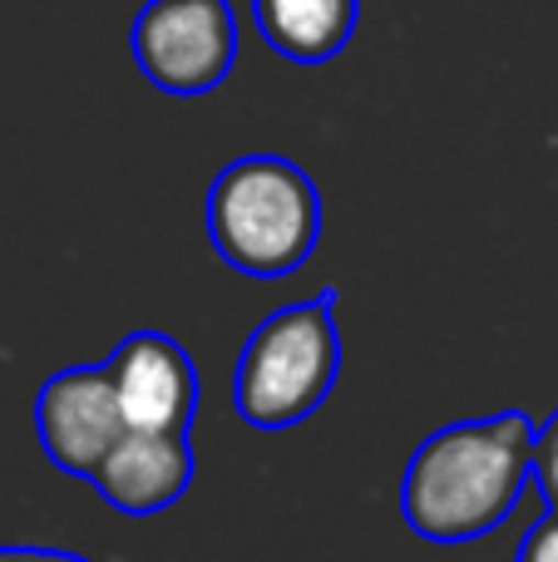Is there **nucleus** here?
<instances>
[{
    "label": "nucleus",
    "instance_id": "f257e3e1",
    "mask_svg": "<svg viewBox=\"0 0 558 562\" xmlns=\"http://www.w3.org/2000/svg\"><path fill=\"white\" fill-rule=\"evenodd\" d=\"M534 425L524 409L460 419L415 445L401 479V518L425 543H475L514 514L534 479Z\"/></svg>",
    "mask_w": 558,
    "mask_h": 562
},
{
    "label": "nucleus",
    "instance_id": "f03ea898",
    "mask_svg": "<svg viewBox=\"0 0 558 562\" xmlns=\"http://www.w3.org/2000/svg\"><path fill=\"white\" fill-rule=\"evenodd\" d=\"M208 237L233 272L292 277L322 243V193L282 154L233 158L208 188Z\"/></svg>",
    "mask_w": 558,
    "mask_h": 562
},
{
    "label": "nucleus",
    "instance_id": "7ed1b4c3",
    "mask_svg": "<svg viewBox=\"0 0 558 562\" xmlns=\"http://www.w3.org/2000/svg\"><path fill=\"white\" fill-rule=\"evenodd\" d=\"M336 370L342 330L332 291H322L316 301H297L257 321L233 370V405L253 429H292L326 405Z\"/></svg>",
    "mask_w": 558,
    "mask_h": 562
},
{
    "label": "nucleus",
    "instance_id": "20e7f679",
    "mask_svg": "<svg viewBox=\"0 0 558 562\" xmlns=\"http://www.w3.org/2000/svg\"><path fill=\"white\" fill-rule=\"evenodd\" d=\"M134 65L178 99L213 94L237 59V20L227 0H148L134 20Z\"/></svg>",
    "mask_w": 558,
    "mask_h": 562
},
{
    "label": "nucleus",
    "instance_id": "39448f33",
    "mask_svg": "<svg viewBox=\"0 0 558 562\" xmlns=\"http://www.w3.org/2000/svg\"><path fill=\"white\" fill-rule=\"evenodd\" d=\"M124 409H119L109 366H69L49 375L35 395V435L49 464L75 479H89L99 459L124 435Z\"/></svg>",
    "mask_w": 558,
    "mask_h": 562
},
{
    "label": "nucleus",
    "instance_id": "423d86ee",
    "mask_svg": "<svg viewBox=\"0 0 558 562\" xmlns=\"http://www.w3.org/2000/svg\"><path fill=\"white\" fill-rule=\"evenodd\" d=\"M129 429H193L198 370L164 330H134L104 360Z\"/></svg>",
    "mask_w": 558,
    "mask_h": 562
},
{
    "label": "nucleus",
    "instance_id": "0eeeda50",
    "mask_svg": "<svg viewBox=\"0 0 558 562\" xmlns=\"http://www.w3.org/2000/svg\"><path fill=\"white\" fill-rule=\"evenodd\" d=\"M109 508L148 518L174 508L193 484V445L188 429H124L119 445L89 474Z\"/></svg>",
    "mask_w": 558,
    "mask_h": 562
},
{
    "label": "nucleus",
    "instance_id": "6e6552de",
    "mask_svg": "<svg viewBox=\"0 0 558 562\" xmlns=\"http://www.w3.org/2000/svg\"><path fill=\"white\" fill-rule=\"evenodd\" d=\"M253 20L282 59L326 65L356 35L361 0H253Z\"/></svg>",
    "mask_w": 558,
    "mask_h": 562
},
{
    "label": "nucleus",
    "instance_id": "1a4fd4ad",
    "mask_svg": "<svg viewBox=\"0 0 558 562\" xmlns=\"http://www.w3.org/2000/svg\"><path fill=\"white\" fill-rule=\"evenodd\" d=\"M534 484H539L544 504L558 508V409L534 435Z\"/></svg>",
    "mask_w": 558,
    "mask_h": 562
},
{
    "label": "nucleus",
    "instance_id": "9d476101",
    "mask_svg": "<svg viewBox=\"0 0 558 562\" xmlns=\"http://www.w3.org/2000/svg\"><path fill=\"white\" fill-rule=\"evenodd\" d=\"M514 562H558V508H549V514H544L539 524L524 533L520 558H514Z\"/></svg>",
    "mask_w": 558,
    "mask_h": 562
},
{
    "label": "nucleus",
    "instance_id": "9b49d317",
    "mask_svg": "<svg viewBox=\"0 0 558 562\" xmlns=\"http://www.w3.org/2000/svg\"><path fill=\"white\" fill-rule=\"evenodd\" d=\"M0 562H94V558L65 553V548H0Z\"/></svg>",
    "mask_w": 558,
    "mask_h": 562
}]
</instances>
